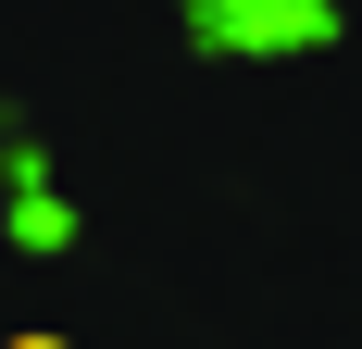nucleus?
<instances>
[{
    "instance_id": "obj_1",
    "label": "nucleus",
    "mask_w": 362,
    "mask_h": 349,
    "mask_svg": "<svg viewBox=\"0 0 362 349\" xmlns=\"http://www.w3.org/2000/svg\"><path fill=\"white\" fill-rule=\"evenodd\" d=\"M0 349H75V337H0Z\"/></svg>"
}]
</instances>
